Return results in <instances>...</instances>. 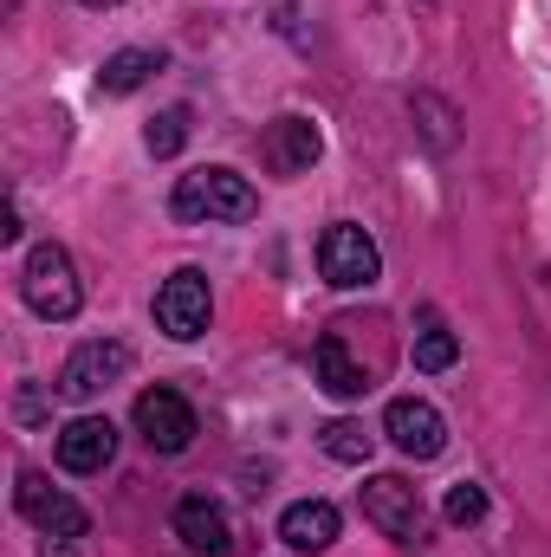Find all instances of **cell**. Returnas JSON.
Returning a JSON list of instances; mask_svg holds the SVG:
<instances>
[{
	"instance_id": "1",
	"label": "cell",
	"mask_w": 551,
	"mask_h": 557,
	"mask_svg": "<svg viewBox=\"0 0 551 557\" xmlns=\"http://www.w3.org/2000/svg\"><path fill=\"white\" fill-rule=\"evenodd\" d=\"M169 214L175 221H254L260 214V195H254V182L247 175H234V169H188V175H175V195H169Z\"/></svg>"
},
{
	"instance_id": "2",
	"label": "cell",
	"mask_w": 551,
	"mask_h": 557,
	"mask_svg": "<svg viewBox=\"0 0 551 557\" xmlns=\"http://www.w3.org/2000/svg\"><path fill=\"white\" fill-rule=\"evenodd\" d=\"M20 298H26V311L46 318V324L78 318L85 285H78V267H72V253H65L59 240H39V247L20 260Z\"/></svg>"
},
{
	"instance_id": "3",
	"label": "cell",
	"mask_w": 551,
	"mask_h": 557,
	"mask_svg": "<svg viewBox=\"0 0 551 557\" xmlns=\"http://www.w3.org/2000/svg\"><path fill=\"white\" fill-rule=\"evenodd\" d=\"M318 273L338 292H364V285L383 278V253H377V240L357 221H331L325 240H318Z\"/></svg>"
},
{
	"instance_id": "4",
	"label": "cell",
	"mask_w": 551,
	"mask_h": 557,
	"mask_svg": "<svg viewBox=\"0 0 551 557\" xmlns=\"http://www.w3.org/2000/svg\"><path fill=\"white\" fill-rule=\"evenodd\" d=\"M208 311H215V298H208V273L175 267V273L156 285V331H162V337L195 344V337L208 331Z\"/></svg>"
},
{
	"instance_id": "5",
	"label": "cell",
	"mask_w": 551,
	"mask_h": 557,
	"mask_svg": "<svg viewBox=\"0 0 551 557\" xmlns=\"http://www.w3.org/2000/svg\"><path fill=\"white\" fill-rule=\"evenodd\" d=\"M13 506L46 532V539H85L91 532V512L72 499V493H59L39 467H20V486H13Z\"/></svg>"
},
{
	"instance_id": "6",
	"label": "cell",
	"mask_w": 551,
	"mask_h": 557,
	"mask_svg": "<svg viewBox=\"0 0 551 557\" xmlns=\"http://www.w3.org/2000/svg\"><path fill=\"white\" fill-rule=\"evenodd\" d=\"M124 370H131V344H118V337H85V344L65 357V370H59V396H65V403H91V396H105Z\"/></svg>"
},
{
	"instance_id": "7",
	"label": "cell",
	"mask_w": 551,
	"mask_h": 557,
	"mask_svg": "<svg viewBox=\"0 0 551 557\" xmlns=\"http://www.w3.org/2000/svg\"><path fill=\"white\" fill-rule=\"evenodd\" d=\"M364 519H370L383 539H396V545H415V539L428 532V512H421L415 486L396 480V473H377V480L364 486Z\"/></svg>"
},
{
	"instance_id": "8",
	"label": "cell",
	"mask_w": 551,
	"mask_h": 557,
	"mask_svg": "<svg viewBox=\"0 0 551 557\" xmlns=\"http://www.w3.org/2000/svg\"><path fill=\"white\" fill-rule=\"evenodd\" d=\"M137 434L156 447V454H188V441H195V409H188V396L182 389H143L137 396Z\"/></svg>"
},
{
	"instance_id": "9",
	"label": "cell",
	"mask_w": 551,
	"mask_h": 557,
	"mask_svg": "<svg viewBox=\"0 0 551 557\" xmlns=\"http://www.w3.org/2000/svg\"><path fill=\"white\" fill-rule=\"evenodd\" d=\"M383 434H390V447L409 454V460H434V454L448 447V421H441L434 403H421V396H396V403L383 409Z\"/></svg>"
},
{
	"instance_id": "10",
	"label": "cell",
	"mask_w": 551,
	"mask_h": 557,
	"mask_svg": "<svg viewBox=\"0 0 551 557\" xmlns=\"http://www.w3.org/2000/svg\"><path fill=\"white\" fill-rule=\"evenodd\" d=\"M311 370H318V389H325V396H338V403H364V396L377 389L370 363L344 350V324L318 337V350H311Z\"/></svg>"
},
{
	"instance_id": "11",
	"label": "cell",
	"mask_w": 551,
	"mask_h": 557,
	"mask_svg": "<svg viewBox=\"0 0 551 557\" xmlns=\"http://www.w3.org/2000/svg\"><path fill=\"white\" fill-rule=\"evenodd\" d=\"M175 539H182L195 557H228V552H234V519H228V506H221V499L188 493V499L175 506Z\"/></svg>"
},
{
	"instance_id": "12",
	"label": "cell",
	"mask_w": 551,
	"mask_h": 557,
	"mask_svg": "<svg viewBox=\"0 0 551 557\" xmlns=\"http://www.w3.org/2000/svg\"><path fill=\"white\" fill-rule=\"evenodd\" d=\"M118 460V428L111 416H78L59 428V467L65 473H105Z\"/></svg>"
},
{
	"instance_id": "13",
	"label": "cell",
	"mask_w": 551,
	"mask_h": 557,
	"mask_svg": "<svg viewBox=\"0 0 551 557\" xmlns=\"http://www.w3.org/2000/svg\"><path fill=\"white\" fill-rule=\"evenodd\" d=\"M338 506L331 499H292L285 512H279V539H285V552H298V557H318V552H331L338 545Z\"/></svg>"
},
{
	"instance_id": "14",
	"label": "cell",
	"mask_w": 551,
	"mask_h": 557,
	"mask_svg": "<svg viewBox=\"0 0 551 557\" xmlns=\"http://www.w3.org/2000/svg\"><path fill=\"white\" fill-rule=\"evenodd\" d=\"M318 156H325V137H318V124H311V117L285 111V117L267 124V169H273V175H305Z\"/></svg>"
},
{
	"instance_id": "15",
	"label": "cell",
	"mask_w": 551,
	"mask_h": 557,
	"mask_svg": "<svg viewBox=\"0 0 551 557\" xmlns=\"http://www.w3.org/2000/svg\"><path fill=\"white\" fill-rule=\"evenodd\" d=\"M156 72H162V52H149V46H124V52L105 59L98 91H105V98H131V91H143Z\"/></svg>"
},
{
	"instance_id": "16",
	"label": "cell",
	"mask_w": 551,
	"mask_h": 557,
	"mask_svg": "<svg viewBox=\"0 0 551 557\" xmlns=\"http://www.w3.org/2000/svg\"><path fill=\"white\" fill-rule=\"evenodd\" d=\"M461 363V337L441 324V311H421V331H415V370L421 376H441Z\"/></svg>"
},
{
	"instance_id": "17",
	"label": "cell",
	"mask_w": 551,
	"mask_h": 557,
	"mask_svg": "<svg viewBox=\"0 0 551 557\" xmlns=\"http://www.w3.org/2000/svg\"><path fill=\"white\" fill-rule=\"evenodd\" d=\"M318 447H325L331 460H344V467H364L370 447H377V434H370L364 421H325V428H318Z\"/></svg>"
},
{
	"instance_id": "18",
	"label": "cell",
	"mask_w": 551,
	"mask_h": 557,
	"mask_svg": "<svg viewBox=\"0 0 551 557\" xmlns=\"http://www.w3.org/2000/svg\"><path fill=\"white\" fill-rule=\"evenodd\" d=\"M188 143V104H169L162 117H149V131H143V149L149 156H175Z\"/></svg>"
},
{
	"instance_id": "19",
	"label": "cell",
	"mask_w": 551,
	"mask_h": 557,
	"mask_svg": "<svg viewBox=\"0 0 551 557\" xmlns=\"http://www.w3.org/2000/svg\"><path fill=\"white\" fill-rule=\"evenodd\" d=\"M441 512H448V525H480L487 519V493L474 480H461V486H448V506Z\"/></svg>"
},
{
	"instance_id": "20",
	"label": "cell",
	"mask_w": 551,
	"mask_h": 557,
	"mask_svg": "<svg viewBox=\"0 0 551 557\" xmlns=\"http://www.w3.org/2000/svg\"><path fill=\"white\" fill-rule=\"evenodd\" d=\"M415 111L428 117V143H434V149H448V143H454V131H448L454 117H448V104H441V98H415Z\"/></svg>"
},
{
	"instance_id": "21",
	"label": "cell",
	"mask_w": 551,
	"mask_h": 557,
	"mask_svg": "<svg viewBox=\"0 0 551 557\" xmlns=\"http://www.w3.org/2000/svg\"><path fill=\"white\" fill-rule=\"evenodd\" d=\"M0 240H20V208H13V201L0 208Z\"/></svg>"
},
{
	"instance_id": "22",
	"label": "cell",
	"mask_w": 551,
	"mask_h": 557,
	"mask_svg": "<svg viewBox=\"0 0 551 557\" xmlns=\"http://www.w3.org/2000/svg\"><path fill=\"white\" fill-rule=\"evenodd\" d=\"M39 557H78V552H72V539H46V545H39Z\"/></svg>"
},
{
	"instance_id": "23",
	"label": "cell",
	"mask_w": 551,
	"mask_h": 557,
	"mask_svg": "<svg viewBox=\"0 0 551 557\" xmlns=\"http://www.w3.org/2000/svg\"><path fill=\"white\" fill-rule=\"evenodd\" d=\"M78 7H98V13H105V7H118V0H78Z\"/></svg>"
}]
</instances>
